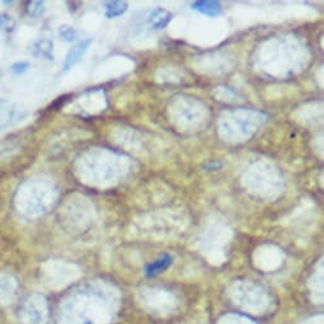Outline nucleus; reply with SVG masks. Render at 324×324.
I'll return each mask as SVG.
<instances>
[{
  "instance_id": "nucleus-1",
  "label": "nucleus",
  "mask_w": 324,
  "mask_h": 324,
  "mask_svg": "<svg viewBox=\"0 0 324 324\" xmlns=\"http://www.w3.org/2000/svg\"><path fill=\"white\" fill-rule=\"evenodd\" d=\"M90 45H92V38H87V40H82L75 43L65 56L64 64H62V73H66L70 69H73V66H75L82 60L83 55L86 54Z\"/></svg>"
},
{
  "instance_id": "nucleus-2",
  "label": "nucleus",
  "mask_w": 324,
  "mask_h": 324,
  "mask_svg": "<svg viewBox=\"0 0 324 324\" xmlns=\"http://www.w3.org/2000/svg\"><path fill=\"white\" fill-rule=\"evenodd\" d=\"M173 19V14L164 8H155L147 16V25L151 29L160 31L169 25Z\"/></svg>"
},
{
  "instance_id": "nucleus-3",
  "label": "nucleus",
  "mask_w": 324,
  "mask_h": 324,
  "mask_svg": "<svg viewBox=\"0 0 324 324\" xmlns=\"http://www.w3.org/2000/svg\"><path fill=\"white\" fill-rule=\"evenodd\" d=\"M191 8L196 12L205 14L208 17H217L220 16L223 12V6L219 1H214V0H199V1H193L191 4Z\"/></svg>"
},
{
  "instance_id": "nucleus-4",
  "label": "nucleus",
  "mask_w": 324,
  "mask_h": 324,
  "mask_svg": "<svg viewBox=\"0 0 324 324\" xmlns=\"http://www.w3.org/2000/svg\"><path fill=\"white\" fill-rule=\"evenodd\" d=\"M172 265V257L169 254H163L158 260L153 261V262L147 263L144 267V273L147 277H154V276L159 275V273L164 272L165 269L168 268Z\"/></svg>"
},
{
  "instance_id": "nucleus-5",
  "label": "nucleus",
  "mask_w": 324,
  "mask_h": 324,
  "mask_svg": "<svg viewBox=\"0 0 324 324\" xmlns=\"http://www.w3.org/2000/svg\"><path fill=\"white\" fill-rule=\"evenodd\" d=\"M32 54L36 58L54 60V43L49 40H40L32 45Z\"/></svg>"
},
{
  "instance_id": "nucleus-6",
  "label": "nucleus",
  "mask_w": 324,
  "mask_h": 324,
  "mask_svg": "<svg viewBox=\"0 0 324 324\" xmlns=\"http://www.w3.org/2000/svg\"><path fill=\"white\" fill-rule=\"evenodd\" d=\"M104 14L107 18H116V17L122 16L123 13L127 10L129 8V4L127 1H118V0H115V1H104Z\"/></svg>"
},
{
  "instance_id": "nucleus-7",
  "label": "nucleus",
  "mask_w": 324,
  "mask_h": 324,
  "mask_svg": "<svg viewBox=\"0 0 324 324\" xmlns=\"http://www.w3.org/2000/svg\"><path fill=\"white\" fill-rule=\"evenodd\" d=\"M25 9L27 16L32 17V18L41 17L45 13V3L43 1H27Z\"/></svg>"
},
{
  "instance_id": "nucleus-8",
  "label": "nucleus",
  "mask_w": 324,
  "mask_h": 324,
  "mask_svg": "<svg viewBox=\"0 0 324 324\" xmlns=\"http://www.w3.org/2000/svg\"><path fill=\"white\" fill-rule=\"evenodd\" d=\"M59 34L66 42H74V41L79 40V31H77L75 28L70 27V26H61L59 29Z\"/></svg>"
},
{
  "instance_id": "nucleus-9",
  "label": "nucleus",
  "mask_w": 324,
  "mask_h": 324,
  "mask_svg": "<svg viewBox=\"0 0 324 324\" xmlns=\"http://www.w3.org/2000/svg\"><path fill=\"white\" fill-rule=\"evenodd\" d=\"M29 69V62L27 61H19L16 62V64H13L10 66V71L13 74H16V75H19V74H23Z\"/></svg>"
}]
</instances>
